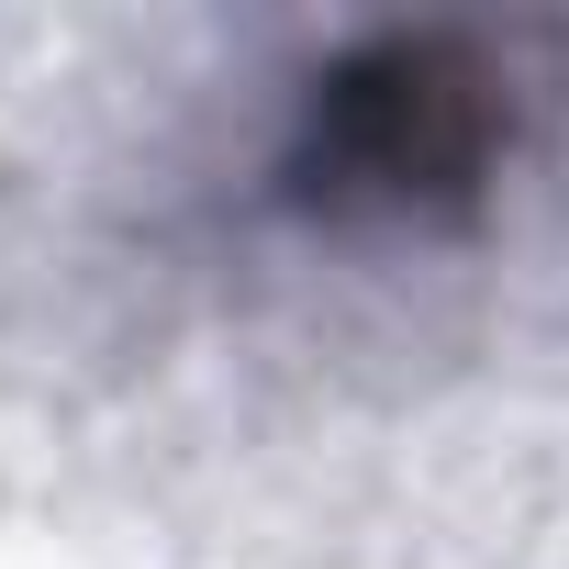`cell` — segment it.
<instances>
[{
  "mask_svg": "<svg viewBox=\"0 0 569 569\" xmlns=\"http://www.w3.org/2000/svg\"><path fill=\"white\" fill-rule=\"evenodd\" d=\"M513 68L469 34H380L313 79L279 190L302 212H469L513 146Z\"/></svg>",
  "mask_w": 569,
  "mask_h": 569,
  "instance_id": "obj_1",
  "label": "cell"
}]
</instances>
